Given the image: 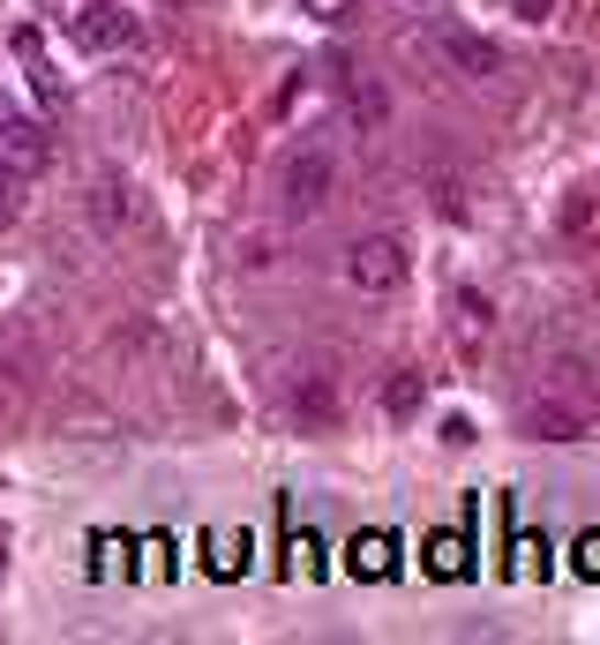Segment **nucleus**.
Segmentation results:
<instances>
[{
	"label": "nucleus",
	"mask_w": 600,
	"mask_h": 645,
	"mask_svg": "<svg viewBox=\"0 0 600 645\" xmlns=\"http://www.w3.org/2000/svg\"><path fill=\"white\" fill-rule=\"evenodd\" d=\"M429 53L443 68H458V76H496L503 68V53L480 38V31H466V23H429Z\"/></svg>",
	"instance_id": "20e7f679"
},
{
	"label": "nucleus",
	"mask_w": 600,
	"mask_h": 645,
	"mask_svg": "<svg viewBox=\"0 0 600 645\" xmlns=\"http://www.w3.org/2000/svg\"><path fill=\"white\" fill-rule=\"evenodd\" d=\"M473 563H466V533H429V578H443V586H458Z\"/></svg>",
	"instance_id": "f8f14e48"
},
{
	"label": "nucleus",
	"mask_w": 600,
	"mask_h": 645,
	"mask_svg": "<svg viewBox=\"0 0 600 645\" xmlns=\"http://www.w3.org/2000/svg\"><path fill=\"white\" fill-rule=\"evenodd\" d=\"M60 23H68V38L90 45V53H135V45H143V23H135L129 8H113V0H68Z\"/></svg>",
	"instance_id": "f03ea898"
},
{
	"label": "nucleus",
	"mask_w": 600,
	"mask_h": 645,
	"mask_svg": "<svg viewBox=\"0 0 600 645\" xmlns=\"http://www.w3.org/2000/svg\"><path fill=\"white\" fill-rule=\"evenodd\" d=\"M570 563H578V578H593L600 586V533H586V541L570 548Z\"/></svg>",
	"instance_id": "2eb2a0df"
},
{
	"label": "nucleus",
	"mask_w": 600,
	"mask_h": 645,
	"mask_svg": "<svg viewBox=\"0 0 600 645\" xmlns=\"http://www.w3.org/2000/svg\"><path fill=\"white\" fill-rule=\"evenodd\" d=\"M586 429H593V405L586 398H533L525 405V435L533 443H578Z\"/></svg>",
	"instance_id": "39448f33"
},
{
	"label": "nucleus",
	"mask_w": 600,
	"mask_h": 645,
	"mask_svg": "<svg viewBox=\"0 0 600 645\" xmlns=\"http://www.w3.org/2000/svg\"><path fill=\"white\" fill-rule=\"evenodd\" d=\"M345 570H353L360 586H384V578H398V541H390V533H360V541L345 548Z\"/></svg>",
	"instance_id": "0eeeda50"
},
{
	"label": "nucleus",
	"mask_w": 600,
	"mask_h": 645,
	"mask_svg": "<svg viewBox=\"0 0 600 645\" xmlns=\"http://www.w3.org/2000/svg\"><path fill=\"white\" fill-rule=\"evenodd\" d=\"M413 278V256H405V241L398 233H360L353 248H345V286L353 293H368V301H384Z\"/></svg>",
	"instance_id": "f257e3e1"
},
{
	"label": "nucleus",
	"mask_w": 600,
	"mask_h": 645,
	"mask_svg": "<svg viewBox=\"0 0 600 645\" xmlns=\"http://www.w3.org/2000/svg\"><path fill=\"white\" fill-rule=\"evenodd\" d=\"M421 405H429V376H421V368H398L390 390H384V413H390V421H413Z\"/></svg>",
	"instance_id": "9b49d317"
},
{
	"label": "nucleus",
	"mask_w": 600,
	"mask_h": 645,
	"mask_svg": "<svg viewBox=\"0 0 600 645\" xmlns=\"http://www.w3.org/2000/svg\"><path fill=\"white\" fill-rule=\"evenodd\" d=\"M45 166H53V135H45V121H31V113H0V173L38 180Z\"/></svg>",
	"instance_id": "7ed1b4c3"
},
{
	"label": "nucleus",
	"mask_w": 600,
	"mask_h": 645,
	"mask_svg": "<svg viewBox=\"0 0 600 645\" xmlns=\"http://www.w3.org/2000/svg\"><path fill=\"white\" fill-rule=\"evenodd\" d=\"M293 421L300 429H331V421H338V390H331V376H300L293 383Z\"/></svg>",
	"instance_id": "6e6552de"
},
{
	"label": "nucleus",
	"mask_w": 600,
	"mask_h": 645,
	"mask_svg": "<svg viewBox=\"0 0 600 645\" xmlns=\"http://www.w3.org/2000/svg\"><path fill=\"white\" fill-rule=\"evenodd\" d=\"M23 188H31V180L0 173V225H15V218H23Z\"/></svg>",
	"instance_id": "4468645a"
},
{
	"label": "nucleus",
	"mask_w": 600,
	"mask_h": 645,
	"mask_svg": "<svg viewBox=\"0 0 600 645\" xmlns=\"http://www.w3.org/2000/svg\"><path fill=\"white\" fill-rule=\"evenodd\" d=\"M293 578H323V541H315L308 525L293 533Z\"/></svg>",
	"instance_id": "ddd939ff"
},
{
	"label": "nucleus",
	"mask_w": 600,
	"mask_h": 645,
	"mask_svg": "<svg viewBox=\"0 0 600 645\" xmlns=\"http://www.w3.org/2000/svg\"><path fill=\"white\" fill-rule=\"evenodd\" d=\"M15 53H23V68H31L38 105H60V76H53V60H45V38H38V31H15Z\"/></svg>",
	"instance_id": "9d476101"
},
{
	"label": "nucleus",
	"mask_w": 600,
	"mask_h": 645,
	"mask_svg": "<svg viewBox=\"0 0 600 645\" xmlns=\"http://www.w3.org/2000/svg\"><path fill=\"white\" fill-rule=\"evenodd\" d=\"M203 570H211V578H241V570H248V533L211 525V533H203Z\"/></svg>",
	"instance_id": "1a4fd4ad"
},
{
	"label": "nucleus",
	"mask_w": 600,
	"mask_h": 645,
	"mask_svg": "<svg viewBox=\"0 0 600 645\" xmlns=\"http://www.w3.org/2000/svg\"><path fill=\"white\" fill-rule=\"evenodd\" d=\"M300 15H315V23H345L353 0H300Z\"/></svg>",
	"instance_id": "dca6fc26"
},
{
	"label": "nucleus",
	"mask_w": 600,
	"mask_h": 645,
	"mask_svg": "<svg viewBox=\"0 0 600 645\" xmlns=\"http://www.w3.org/2000/svg\"><path fill=\"white\" fill-rule=\"evenodd\" d=\"M173 8H196V0H173Z\"/></svg>",
	"instance_id": "6ab92c4d"
},
{
	"label": "nucleus",
	"mask_w": 600,
	"mask_h": 645,
	"mask_svg": "<svg viewBox=\"0 0 600 645\" xmlns=\"http://www.w3.org/2000/svg\"><path fill=\"white\" fill-rule=\"evenodd\" d=\"M556 8H563V0H511V15H518V23H548Z\"/></svg>",
	"instance_id": "f3484780"
},
{
	"label": "nucleus",
	"mask_w": 600,
	"mask_h": 645,
	"mask_svg": "<svg viewBox=\"0 0 600 645\" xmlns=\"http://www.w3.org/2000/svg\"><path fill=\"white\" fill-rule=\"evenodd\" d=\"M0 578H8V541H0Z\"/></svg>",
	"instance_id": "a211bd4d"
},
{
	"label": "nucleus",
	"mask_w": 600,
	"mask_h": 645,
	"mask_svg": "<svg viewBox=\"0 0 600 645\" xmlns=\"http://www.w3.org/2000/svg\"><path fill=\"white\" fill-rule=\"evenodd\" d=\"M323 203H331V158H323V151H300L293 166H286V211L315 218Z\"/></svg>",
	"instance_id": "423d86ee"
}]
</instances>
